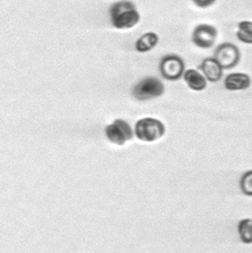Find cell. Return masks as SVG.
<instances>
[{"label":"cell","mask_w":252,"mask_h":253,"mask_svg":"<svg viewBox=\"0 0 252 253\" xmlns=\"http://www.w3.org/2000/svg\"><path fill=\"white\" fill-rule=\"evenodd\" d=\"M109 14L112 26L119 30L131 29L141 21L140 11L130 0H120L113 3Z\"/></svg>","instance_id":"1"},{"label":"cell","mask_w":252,"mask_h":253,"mask_svg":"<svg viewBox=\"0 0 252 253\" xmlns=\"http://www.w3.org/2000/svg\"><path fill=\"white\" fill-rule=\"evenodd\" d=\"M134 134L142 142L153 143L166 134V126L158 119L146 117L135 123Z\"/></svg>","instance_id":"2"},{"label":"cell","mask_w":252,"mask_h":253,"mask_svg":"<svg viewBox=\"0 0 252 253\" xmlns=\"http://www.w3.org/2000/svg\"><path fill=\"white\" fill-rule=\"evenodd\" d=\"M165 91V85L158 78L147 77L133 86L132 95L136 100L145 101L160 97Z\"/></svg>","instance_id":"3"},{"label":"cell","mask_w":252,"mask_h":253,"mask_svg":"<svg viewBox=\"0 0 252 253\" xmlns=\"http://www.w3.org/2000/svg\"><path fill=\"white\" fill-rule=\"evenodd\" d=\"M159 72L167 81H177L185 73V62L178 55H166L160 60Z\"/></svg>","instance_id":"4"},{"label":"cell","mask_w":252,"mask_h":253,"mask_svg":"<svg viewBox=\"0 0 252 253\" xmlns=\"http://www.w3.org/2000/svg\"><path fill=\"white\" fill-rule=\"evenodd\" d=\"M105 133L111 143L118 146H123L133 137L130 125L123 119H116L113 123L107 125Z\"/></svg>","instance_id":"5"},{"label":"cell","mask_w":252,"mask_h":253,"mask_svg":"<svg viewBox=\"0 0 252 253\" xmlns=\"http://www.w3.org/2000/svg\"><path fill=\"white\" fill-rule=\"evenodd\" d=\"M214 58L218 61L223 71H227L238 65L241 59V53L236 44L232 42H223L215 50Z\"/></svg>","instance_id":"6"},{"label":"cell","mask_w":252,"mask_h":253,"mask_svg":"<svg viewBox=\"0 0 252 253\" xmlns=\"http://www.w3.org/2000/svg\"><path fill=\"white\" fill-rule=\"evenodd\" d=\"M217 37H218V31L210 24H200L194 28L191 41L200 49H210L212 48Z\"/></svg>","instance_id":"7"},{"label":"cell","mask_w":252,"mask_h":253,"mask_svg":"<svg viewBox=\"0 0 252 253\" xmlns=\"http://www.w3.org/2000/svg\"><path fill=\"white\" fill-rule=\"evenodd\" d=\"M199 70L210 83L219 82L223 75V68L214 57L205 58L199 66Z\"/></svg>","instance_id":"8"},{"label":"cell","mask_w":252,"mask_h":253,"mask_svg":"<svg viewBox=\"0 0 252 253\" xmlns=\"http://www.w3.org/2000/svg\"><path fill=\"white\" fill-rule=\"evenodd\" d=\"M251 78L245 73H232L224 79V88L228 91H244L251 86Z\"/></svg>","instance_id":"9"},{"label":"cell","mask_w":252,"mask_h":253,"mask_svg":"<svg viewBox=\"0 0 252 253\" xmlns=\"http://www.w3.org/2000/svg\"><path fill=\"white\" fill-rule=\"evenodd\" d=\"M183 79H184V82L186 83L187 87L196 92L204 91L208 85L207 79L205 78L203 73L193 70V68L185 71L184 75H183Z\"/></svg>","instance_id":"10"},{"label":"cell","mask_w":252,"mask_h":253,"mask_svg":"<svg viewBox=\"0 0 252 253\" xmlns=\"http://www.w3.org/2000/svg\"><path fill=\"white\" fill-rule=\"evenodd\" d=\"M159 42L158 34L152 31L144 33L135 42V50L139 53H148L152 51Z\"/></svg>","instance_id":"11"},{"label":"cell","mask_w":252,"mask_h":253,"mask_svg":"<svg viewBox=\"0 0 252 253\" xmlns=\"http://www.w3.org/2000/svg\"><path fill=\"white\" fill-rule=\"evenodd\" d=\"M236 37L243 43L252 44V21L244 20L239 22Z\"/></svg>","instance_id":"12"},{"label":"cell","mask_w":252,"mask_h":253,"mask_svg":"<svg viewBox=\"0 0 252 253\" xmlns=\"http://www.w3.org/2000/svg\"><path fill=\"white\" fill-rule=\"evenodd\" d=\"M238 234L241 242L244 244H252V219L244 218L238 223Z\"/></svg>","instance_id":"13"},{"label":"cell","mask_w":252,"mask_h":253,"mask_svg":"<svg viewBox=\"0 0 252 253\" xmlns=\"http://www.w3.org/2000/svg\"><path fill=\"white\" fill-rule=\"evenodd\" d=\"M240 188L247 197H252V169L245 171L240 179Z\"/></svg>","instance_id":"14"},{"label":"cell","mask_w":252,"mask_h":253,"mask_svg":"<svg viewBox=\"0 0 252 253\" xmlns=\"http://www.w3.org/2000/svg\"><path fill=\"white\" fill-rule=\"evenodd\" d=\"M191 1L200 8H208L212 6L217 0H191Z\"/></svg>","instance_id":"15"}]
</instances>
